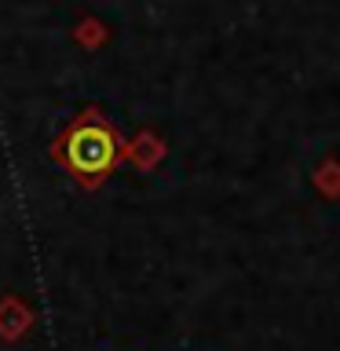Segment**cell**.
<instances>
[{
  "mask_svg": "<svg viewBox=\"0 0 340 351\" xmlns=\"http://www.w3.org/2000/svg\"><path fill=\"white\" fill-rule=\"evenodd\" d=\"M62 158L77 176H103L117 161V136L103 121H81L62 143Z\"/></svg>",
  "mask_w": 340,
  "mask_h": 351,
  "instance_id": "cell-1",
  "label": "cell"
}]
</instances>
